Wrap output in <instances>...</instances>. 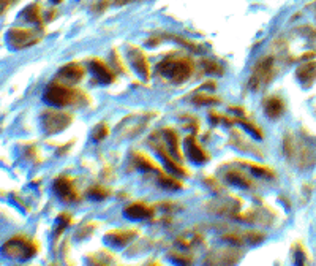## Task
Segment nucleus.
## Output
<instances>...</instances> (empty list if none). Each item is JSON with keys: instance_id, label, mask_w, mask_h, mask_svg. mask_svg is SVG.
Listing matches in <instances>:
<instances>
[{"instance_id": "obj_1", "label": "nucleus", "mask_w": 316, "mask_h": 266, "mask_svg": "<svg viewBox=\"0 0 316 266\" xmlns=\"http://www.w3.org/2000/svg\"><path fill=\"white\" fill-rule=\"evenodd\" d=\"M283 152L300 169H308L316 163V147L304 138L286 133L283 138Z\"/></svg>"}, {"instance_id": "obj_2", "label": "nucleus", "mask_w": 316, "mask_h": 266, "mask_svg": "<svg viewBox=\"0 0 316 266\" xmlns=\"http://www.w3.org/2000/svg\"><path fill=\"white\" fill-rule=\"evenodd\" d=\"M43 98L46 103L57 108H65L71 105H79L86 100V94L74 89L70 84L62 83H51L46 87L43 94Z\"/></svg>"}, {"instance_id": "obj_3", "label": "nucleus", "mask_w": 316, "mask_h": 266, "mask_svg": "<svg viewBox=\"0 0 316 266\" xmlns=\"http://www.w3.org/2000/svg\"><path fill=\"white\" fill-rule=\"evenodd\" d=\"M157 70L171 83L182 84L193 74L195 65L188 57H166L158 64Z\"/></svg>"}, {"instance_id": "obj_4", "label": "nucleus", "mask_w": 316, "mask_h": 266, "mask_svg": "<svg viewBox=\"0 0 316 266\" xmlns=\"http://www.w3.org/2000/svg\"><path fill=\"white\" fill-rule=\"evenodd\" d=\"M37 252H38L37 241L24 235L13 236L3 244V255L6 258H10V260H16V262L30 260V258L37 255Z\"/></svg>"}, {"instance_id": "obj_5", "label": "nucleus", "mask_w": 316, "mask_h": 266, "mask_svg": "<svg viewBox=\"0 0 316 266\" xmlns=\"http://www.w3.org/2000/svg\"><path fill=\"white\" fill-rule=\"evenodd\" d=\"M272 79H273V57L266 56L263 59H259L255 64V67H253L247 86H248L250 91L259 92V91H263Z\"/></svg>"}, {"instance_id": "obj_6", "label": "nucleus", "mask_w": 316, "mask_h": 266, "mask_svg": "<svg viewBox=\"0 0 316 266\" xmlns=\"http://www.w3.org/2000/svg\"><path fill=\"white\" fill-rule=\"evenodd\" d=\"M73 116L70 113L60 111V110H52L47 108L41 113V127L46 135H57L60 132H64L67 127L71 125Z\"/></svg>"}, {"instance_id": "obj_7", "label": "nucleus", "mask_w": 316, "mask_h": 266, "mask_svg": "<svg viewBox=\"0 0 316 266\" xmlns=\"http://www.w3.org/2000/svg\"><path fill=\"white\" fill-rule=\"evenodd\" d=\"M152 116L154 113H135L127 116L117 125L119 136H122V138H135V136L141 135Z\"/></svg>"}, {"instance_id": "obj_8", "label": "nucleus", "mask_w": 316, "mask_h": 266, "mask_svg": "<svg viewBox=\"0 0 316 266\" xmlns=\"http://www.w3.org/2000/svg\"><path fill=\"white\" fill-rule=\"evenodd\" d=\"M41 35L32 29H21V27H13L6 32V43L11 49H25L33 45L40 43Z\"/></svg>"}, {"instance_id": "obj_9", "label": "nucleus", "mask_w": 316, "mask_h": 266, "mask_svg": "<svg viewBox=\"0 0 316 266\" xmlns=\"http://www.w3.org/2000/svg\"><path fill=\"white\" fill-rule=\"evenodd\" d=\"M244 252L237 249V245L234 247H226V249H217L214 252H210L205 258L207 265H236L240 258H242Z\"/></svg>"}, {"instance_id": "obj_10", "label": "nucleus", "mask_w": 316, "mask_h": 266, "mask_svg": "<svg viewBox=\"0 0 316 266\" xmlns=\"http://www.w3.org/2000/svg\"><path fill=\"white\" fill-rule=\"evenodd\" d=\"M54 192L64 203H74L79 200V193L74 187L73 179L68 176H59L54 181Z\"/></svg>"}, {"instance_id": "obj_11", "label": "nucleus", "mask_w": 316, "mask_h": 266, "mask_svg": "<svg viewBox=\"0 0 316 266\" xmlns=\"http://www.w3.org/2000/svg\"><path fill=\"white\" fill-rule=\"evenodd\" d=\"M240 204H242V201H240L237 196H225V198L212 200L210 203H207V208L210 209V213L234 217L239 213Z\"/></svg>"}, {"instance_id": "obj_12", "label": "nucleus", "mask_w": 316, "mask_h": 266, "mask_svg": "<svg viewBox=\"0 0 316 266\" xmlns=\"http://www.w3.org/2000/svg\"><path fill=\"white\" fill-rule=\"evenodd\" d=\"M128 60L132 67L135 68V72L139 74V76L144 81H149L150 78V70H149V62L146 54L142 52V49H139L138 46H130L128 48Z\"/></svg>"}, {"instance_id": "obj_13", "label": "nucleus", "mask_w": 316, "mask_h": 266, "mask_svg": "<svg viewBox=\"0 0 316 266\" xmlns=\"http://www.w3.org/2000/svg\"><path fill=\"white\" fill-rule=\"evenodd\" d=\"M136 235H138L136 230H113L105 235V242L115 249L125 247L127 244L135 240Z\"/></svg>"}, {"instance_id": "obj_14", "label": "nucleus", "mask_w": 316, "mask_h": 266, "mask_svg": "<svg viewBox=\"0 0 316 266\" xmlns=\"http://www.w3.org/2000/svg\"><path fill=\"white\" fill-rule=\"evenodd\" d=\"M150 145L154 146V149L157 151V154L160 155V159L164 162V165H166L168 168H169V171L171 173H174V174H177V176H188V173H187V169H185L181 163V160H176V157L171 154V151H166L161 145H154L152 141H150Z\"/></svg>"}, {"instance_id": "obj_15", "label": "nucleus", "mask_w": 316, "mask_h": 266, "mask_svg": "<svg viewBox=\"0 0 316 266\" xmlns=\"http://www.w3.org/2000/svg\"><path fill=\"white\" fill-rule=\"evenodd\" d=\"M185 149H187V155L191 162L198 163V165H203L209 160V155L207 152L204 151L201 147V145L196 141V136L195 135H188L185 138Z\"/></svg>"}, {"instance_id": "obj_16", "label": "nucleus", "mask_w": 316, "mask_h": 266, "mask_svg": "<svg viewBox=\"0 0 316 266\" xmlns=\"http://www.w3.org/2000/svg\"><path fill=\"white\" fill-rule=\"evenodd\" d=\"M123 214H125V217L130 220H146L155 214V211H154V208L147 206V204L136 201V203H132V204H128V206H125Z\"/></svg>"}, {"instance_id": "obj_17", "label": "nucleus", "mask_w": 316, "mask_h": 266, "mask_svg": "<svg viewBox=\"0 0 316 266\" xmlns=\"http://www.w3.org/2000/svg\"><path fill=\"white\" fill-rule=\"evenodd\" d=\"M84 67L76 64V62H71V64H67L65 67H62L60 70H59V76L65 81L67 84H78L79 81L84 78Z\"/></svg>"}, {"instance_id": "obj_18", "label": "nucleus", "mask_w": 316, "mask_h": 266, "mask_svg": "<svg viewBox=\"0 0 316 266\" xmlns=\"http://www.w3.org/2000/svg\"><path fill=\"white\" fill-rule=\"evenodd\" d=\"M90 70L93 73V76L97 78L98 83L101 84H111L115 79V73L109 68L103 60L100 59H93L90 62Z\"/></svg>"}, {"instance_id": "obj_19", "label": "nucleus", "mask_w": 316, "mask_h": 266, "mask_svg": "<svg viewBox=\"0 0 316 266\" xmlns=\"http://www.w3.org/2000/svg\"><path fill=\"white\" fill-rule=\"evenodd\" d=\"M296 78L300 81V84L304 87H312L316 81V62L315 60H308V62L302 64L296 72Z\"/></svg>"}, {"instance_id": "obj_20", "label": "nucleus", "mask_w": 316, "mask_h": 266, "mask_svg": "<svg viewBox=\"0 0 316 266\" xmlns=\"http://www.w3.org/2000/svg\"><path fill=\"white\" fill-rule=\"evenodd\" d=\"M263 108H264V114L269 119H278L280 116L285 113L286 105L280 97H277V95H272V97H267L264 100Z\"/></svg>"}, {"instance_id": "obj_21", "label": "nucleus", "mask_w": 316, "mask_h": 266, "mask_svg": "<svg viewBox=\"0 0 316 266\" xmlns=\"http://www.w3.org/2000/svg\"><path fill=\"white\" fill-rule=\"evenodd\" d=\"M225 181L232 186L242 187V189H253L255 187V182H253L248 176L244 171H239V169H229V171L225 173Z\"/></svg>"}, {"instance_id": "obj_22", "label": "nucleus", "mask_w": 316, "mask_h": 266, "mask_svg": "<svg viewBox=\"0 0 316 266\" xmlns=\"http://www.w3.org/2000/svg\"><path fill=\"white\" fill-rule=\"evenodd\" d=\"M161 133H163L164 140H166V143H168V149L171 151V154H173L177 160H182V152H181V146H179V135H177V132L174 130V128H171V127H164L161 130Z\"/></svg>"}, {"instance_id": "obj_23", "label": "nucleus", "mask_w": 316, "mask_h": 266, "mask_svg": "<svg viewBox=\"0 0 316 266\" xmlns=\"http://www.w3.org/2000/svg\"><path fill=\"white\" fill-rule=\"evenodd\" d=\"M133 163L136 168L142 169V171H160V167L154 160H150L147 155H144L141 152H133Z\"/></svg>"}, {"instance_id": "obj_24", "label": "nucleus", "mask_w": 316, "mask_h": 266, "mask_svg": "<svg viewBox=\"0 0 316 266\" xmlns=\"http://www.w3.org/2000/svg\"><path fill=\"white\" fill-rule=\"evenodd\" d=\"M240 163H242L244 167L250 168V171H251L253 174L259 176V177H264V179H273V177H275V173H273V169L267 168V167H264V165H259V163H253V162H244V160H240Z\"/></svg>"}, {"instance_id": "obj_25", "label": "nucleus", "mask_w": 316, "mask_h": 266, "mask_svg": "<svg viewBox=\"0 0 316 266\" xmlns=\"http://www.w3.org/2000/svg\"><path fill=\"white\" fill-rule=\"evenodd\" d=\"M157 181L163 189H166V190H179V189L183 187V184L181 181H177L176 177H173L171 174L164 173V171H158Z\"/></svg>"}, {"instance_id": "obj_26", "label": "nucleus", "mask_w": 316, "mask_h": 266, "mask_svg": "<svg viewBox=\"0 0 316 266\" xmlns=\"http://www.w3.org/2000/svg\"><path fill=\"white\" fill-rule=\"evenodd\" d=\"M114 260H115V258L109 254L106 249L98 250V252H95V254L87 257V262L90 265H111Z\"/></svg>"}, {"instance_id": "obj_27", "label": "nucleus", "mask_w": 316, "mask_h": 266, "mask_svg": "<svg viewBox=\"0 0 316 266\" xmlns=\"http://www.w3.org/2000/svg\"><path fill=\"white\" fill-rule=\"evenodd\" d=\"M23 16L25 18V21L29 23H33V24H41V8H40V3H33V5H29L27 8L24 10Z\"/></svg>"}, {"instance_id": "obj_28", "label": "nucleus", "mask_w": 316, "mask_h": 266, "mask_svg": "<svg viewBox=\"0 0 316 266\" xmlns=\"http://www.w3.org/2000/svg\"><path fill=\"white\" fill-rule=\"evenodd\" d=\"M222 98L212 94H196L193 97V103L199 106H209V105H218Z\"/></svg>"}, {"instance_id": "obj_29", "label": "nucleus", "mask_w": 316, "mask_h": 266, "mask_svg": "<svg viewBox=\"0 0 316 266\" xmlns=\"http://www.w3.org/2000/svg\"><path fill=\"white\" fill-rule=\"evenodd\" d=\"M236 122H239V124H242L244 125V128L247 132H248L253 138H256V140H263V130L256 125V124H253V122H250V121H247V119H244V118H237L236 119Z\"/></svg>"}, {"instance_id": "obj_30", "label": "nucleus", "mask_w": 316, "mask_h": 266, "mask_svg": "<svg viewBox=\"0 0 316 266\" xmlns=\"http://www.w3.org/2000/svg\"><path fill=\"white\" fill-rule=\"evenodd\" d=\"M201 65L204 68V72L205 73H209V74H223L225 73V68L220 65L217 60H212V59H203L201 60Z\"/></svg>"}, {"instance_id": "obj_31", "label": "nucleus", "mask_w": 316, "mask_h": 266, "mask_svg": "<svg viewBox=\"0 0 316 266\" xmlns=\"http://www.w3.org/2000/svg\"><path fill=\"white\" fill-rule=\"evenodd\" d=\"M87 195L90 196L92 200H105L108 198L109 195H111V192H109V189H106L105 186H92L90 189L87 190Z\"/></svg>"}, {"instance_id": "obj_32", "label": "nucleus", "mask_w": 316, "mask_h": 266, "mask_svg": "<svg viewBox=\"0 0 316 266\" xmlns=\"http://www.w3.org/2000/svg\"><path fill=\"white\" fill-rule=\"evenodd\" d=\"M199 242H203V238L199 235H193V236H179L177 238V244L182 245V249H193L195 245H198Z\"/></svg>"}, {"instance_id": "obj_33", "label": "nucleus", "mask_w": 316, "mask_h": 266, "mask_svg": "<svg viewBox=\"0 0 316 266\" xmlns=\"http://www.w3.org/2000/svg\"><path fill=\"white\" fill-rule=\"evenodd\" d=\"M242 236L245 244H250V245H256L259 242H263L266 238L264 233H259V231H245V233H242Z\"/></svg>"}, {"instance_id": "obj_34", "label": "nucleus", "mask_w": 316, "mask_h": 266, "mask_svg": "<svg viewBox=\"0 0 316 266\" xmlns=\"http://www.w3.org/2000/svg\"><path fill=\"white\" fill-rule=\"evenodd\" d=\"M95 228H97V223H93V222L82 223L81 227L78 228V231H76V238H78V240H84V238H89V236L93 233Z\"/></svg>"}, {"instance_id": "obj_35", "label": "nucleus", "mask_w": 316, "mask_h": 266, "mask_svg": "<svg viewBox=\"0 0 316 266\" xmlns=\"http://www.w3.org/2000/svg\"><path fill=\"white\" fill-rule=\"evenodd\" d=\"M108 135H109V128H108V125L105 124V122H100V124H98L97 127H95L93 132H92V136H93L95 141L105 140Z\"/></svg>"}, {"instance_id": "obj_36", "label": "nucleus", "mask_w": 316, "mask_h": 266, "mask_svg": "<svg viewBox=\"0 0 316 266\" xmlns=\"http://www.w3.org/2000/svg\"><path fill=\"white\" fill-rule=\"evenodd\" d=\"M57 222H59V228L56 230V236H59L62 231H64L68 225L71 223V216L70 214H67V213H62L59 217H57Z\"/></svg>"}, {"instance_id": "obj_37", "label": "nucleus", "mask_w": 316, "mask_h": 266, "mask_svg": "<svg viewBox=\"0 0 316 266\" xmlns=\"http://www.w3.org/2000/svg\"><path fill=\"white\" fill-rule=\"evenodd\" d=\"M307 254H305V250H304V247L299 244L297 247H296V263H299V265H305L307 263Z\"/></svg>"}, {"instance_id": "obj_38", "label": "nucleus", "mask_w": 316, "mask_h": 266, "mask_svg": "<svg viewBox=\"0 0 316 266\" xmlns=\"http://www.w3.org/2000/svg\"><path fill=\"white\" fill-rule=\"evenodd\" d=\"M108 5H109V0H100V2L95 5L93 8H97V11L101 13V11H105L108 8Z\"/></svg>"}, {"instance_id": "obj_39", "label": "nucleus", "mask_w": 316, "mask_h": 266, "mask_svg": "<svg viewBox=\"0 0 316 266\" xmlns=\"http://www.w3.org/2000/svg\"><path fill=\"white\" fill-rule=\"evenodd\" d=\"M231 111H234L237 114H245L244 108H240V106H231Z\"/></svg>"}, {"instance_id": "obj_40", "label": "nucleus", "mask_w": 316, "mask_h": 266, "mask_svg": "<svg viewBox=\"0 0 316 266\" xmlns=\"http://www.w3.org/2000/svg\"><path fill=\"white\" fill-rule=\"evenodd\" d=\"M59 2H62V0H52V3H59Z\"/></svg>"}, {"instance_id": "obj_41", "label": "nucleus", "mask_w": 316, "mask_h": 266, "mask_svg": "<svg viewBox=\"0 0 316 266\" xmlns=\"http://www.w3.org/2000/svg\"><path fill=\"white\" fill-rule=\"evenodd\" d=\"M123 2H125V0H117V3H123Z\"/></svg>"}]
</instances>
